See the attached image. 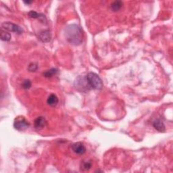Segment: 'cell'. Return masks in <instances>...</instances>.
I'll return each mask as SVG.
<instances>
[{"label": "cell", "instance_id": "obj_1", "mask_svg": "<svg viewBox=\"0 0 173 173\" xmlns=\"http://www.w3.org/2000/svg\"><path fill=\"white\" fill-rule=\"evenodd\" d=\"M66 39L72 45H78L83 42V36L81 28L77 24H70L65 29Z\"/></svg>", "mask_w": 173, "mask_h": 173}, {"label": "cell", "instance_id": "obj_2", "mask_svg": "<svg viewBox=\"0 0 173 173\" xmlns=\"http://www.w3.org/2000/svg\"><path fill=\"white\" fill-rule=\"evenodd\" d=\"M87 83L90 88L94 89H102L103 82L100 77L94 72H89L86 76Z\"/></svg>", "mask_w": 173, "mask_h": 173}, {"label": "cell", "instance_id": "obj_3", "mask_svg": "<svg viewBox=\"0 0 173 173\" xmlns=\"http://www.w3.org/2000/svg\"><path fill=\"white\" fill-rule=\"evenodd\" d=\"M30 123L23 116H18L14 121V127L19 131H25L29 127Z\"/></svg>", "mask_w": 173, "mask_h": 173}, {"label": "cell", "instance_id": "obj_4", "mask_svg": "<svg viewBox=\"0 0 173 173\" xmlns=\"http://www.w3.org/2000/svg\"><path fill=\"white\" fill-rule=\"evenodd\" d=\"M2 29H4L6 31H10V32H14L18 34H22L23 33V30L22 28L18 26V25L14 24L10 22H5L2 24Z\"/></svg>", "mask_w": 173, "mask_h": 173}, {"label": "cell", "instance_id": "obj_5", "mask_svg": "<svg viewBox=\"0 0 173 173\" xmlns=\"http://www.w3.org/2000/svg\"><path fill=\"white\" fill-rule=\"evenodd\" d=\"M38 39L43 43H48L52 39V34L49 30H43L39 32L37 34Z\"/></svg>", "mask_w": 173, "mask_h": 173}, {"label": "cell", "instance_id": "obj_6", "mask_svg": "<svg viewBox=\"0 0 173 173\" xmlns=\"http://www.w3.org/2000/svg\"><path fill=\"white\" fill-rule=\"evenodd\" d=\"M72 150L75 153L78 154V155H82V154L85 153L86 148L83 143L77 142L72 144Z\"/></svg>", "mask_w": 173, "mask_h": 173}, {"label": "cell", "instance_id": "obj_7", "mask_svg": "<svg viewBox=\"0 0 173 173\" xmlns=\"http://www.w3.org/2000/svg\"><path fill=\"white\" fill-rule=\"evenodd\" d=\"M47 124V121L45 118L43 117V116H39L37 117L34 122V127L35 129L37 131L42 130L43 128L45 127Z\"/></svg>", "mask_w": 173, "mask_h": 173}, {"label": "cell", "instance_id": "obj_8", "mask_svg": "<svg viewBox=\"0 0 173 173\" xmlns=\"http://www.w3.org/2000/svg\"><path fill=\"white\" fill-rule=\"evenodd\" d=\"M153 127H154L156 130L160 132H164L165 131V125L164 124V122L162 119L158 118L156 119L153 122Z\"/></svg>", "mask_w": 173, "mask_h": 173}, {"label": "cell", "instance_id": "obj_9", "mask_svg": "<svg viewBox=\"0 0 173 173\" xmlns=\"http://www.w3.org/2000/svg\"><path fill=\"white\" fill-rule=\"evenodd\" d=\"M29 16L32 18H35V19H39V20H41V22L46 21V18L45 16L42 14H39L37 13V12L34 11V10H31L29 12Z\"/></svg>", "mask_w": 173, "mask_h": 173}, {"label": "cell", "instance_id": "obj_10", "mask_svg": "<svg viewBox=\"0 0 173 173\" xmlns=\"http://www.w3.org/2000/svg\"><path fill=\"white\" fill-rule=\"evenodd\" d=\"M47 103L50 106H56L58 103V98L55 94H51L49 95L47 99Z\"/></svg>", "mask_w": 173, "mask_h": 173}, {"label": "cell", "instance_id": "obj_11", "mask_svg": "<svg viewBox=\"0 0 173 173\" xmlns=\"http://www.w3.org/2000/svg\"><path fill=\"white\" fill-rule=\"evenodd\" d=\"M92 166V162L91 160H86L83 161L81 164V170L82 171H89Z\"/></svg>", "mask_w": 173, "mask_h": 173}, {"label": "cell", "instance_id": "obj_12", "mask_svg": "<svg viewBox=\"0 0 173 173\" xmlns=\"http://www.w3.org/2000/svg\"><path fill=\"white\" fill-rule=\"evenodd\" d=\"M123 4L121 1H115L113 2L110 5V8L113 12H118L122 8Z\"/></svg>", "mask_w": 173, "mask_h": 173}, {"label": "cell", "instance_id": "obj_13", "mask_svg": "<svg viewBox=\"0 0 173 173\" xmlns=\"http://www.w3.org/2000/svg\"><path fill=\"white\" fill-rule=\"evenodd\" d=\"M58 73V70L56 68H51L43 73V76L46 78H51Z\"/></svg>", "mask_w": 173, "mask_h": 173}, {"label": "cell", "instance_id": "obj_14", "mask_svg": "<svg viewBox=\"0 0 173 173\" xmlns=\"http://www.w3.org/2000/svg\"><path fill=\"white\" fill-rule=\"evenodd\" d=\"M1 39L3 41H10L11 39V34L7 31L2 30L1 31Z\"/></svg>", "mask_w": 173, "mask_h": 173}, {"label": "cell", "instance_id": "obj_15", "mask_svg": "<svg viewBox=\"0 0 173 173\" xmlns=\"http://www.w3.org/2000/svg\"><path fill=\"white\" fill-rule=\"evenodd\" d=\"M38 69V65L36 63H31L28 67V70L29 72H36Z\"/></svg>", "mask_w": 173, "mask_h": 173}, {"label": "cell", "instance_id": "obj_16", "mask_svg": "<svg viewBox=\"0 0 173 173\" xmlns=\"http://www.w3.org/2000/svg\"><path fill=\"white\" fill-rule=\"evenodd\" d=\"M31 85H32V83H31V81L29 79L24 81L23 85H22V86H23V87L25 89H30L31 87Z\"/></svg>", "mask_w": 173, "mask_h": 173}, {"label": "cell", "instance_id": "obj_17", "mask_svg": "<svg viewBox=\"0 0 173 173\" xmlns=\"http://www.w3.org/2000/svg\"><path fill=\"white\" fill-rule=\"evenodd\" d=\"M25 4H27V5H29V4H32L33 2L32 1H24L23 2Z\"/></svg>", "mask_w": 173, "mask_h": 173}]
</instances>
